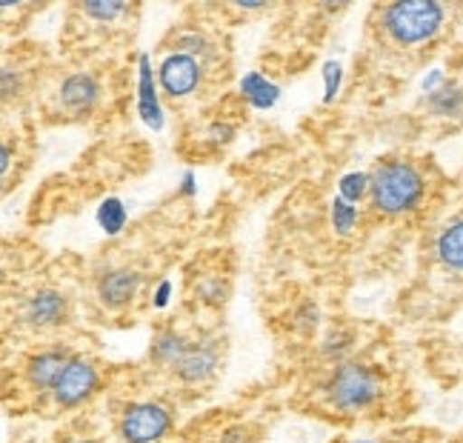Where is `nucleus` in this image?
<instances>
[{
    "mask_svg": "<svg viewBox=\"0 0 463 443\" xmlns=\"http://www.w3.org/2000/svg\"><path fill=\"white\" fill-rule=\"evenodd\" d=\"M287 406L341 432L401 427L420 395L401 341L389 326H329L300 354Z\"/></svg>",
    "mask_w": 463,
    "mask_h": 443,
    "instance_id": "obj_1",
    "label": "nucleus"
},
{
    "mask_svg": "<svg viewBox=\"0 0 463 443\" xmlns=\"http://www.w3.org/2000/svg\"><path fill=\"white\" fill-rule=\"evenodd\" d=\"M186 406L140 363H118L106 392L58 423L46 443H172Z\"/></svg>",
    "mask_w": 463,
    "mask_h": 443,
    "instance_id": "obj_2",
    "label": "nucleus"
},
{
    "mask_svg": "<svg viewBox=\"0 0 463 443\" xmlns=\"http://www.w3.org/2000/svg\"><path fill=\"white\" fill-rule=\"evenodd\" d=\"M86 315V263L66 258L14 275L4 300V352L95 338Z\"/></svg>",
    "mask_w": 463,
    "mask_h": 443,
    "instance_id": "obj_3",
    "label": "nucleus"
},
{
    "mask_svg": "<svg viewBox=\"0 0 463 443\" xmlns=\"http://www.w3.org/2000/svg\"><path fill=\"white\" fill-rule=\"evenodd\" d=\"M452 192L455 181L430 152H389L369 169L364 226H383L401 243L420 240L426 229L452 206Z\"/></svg>",
    "mask_w": 463,
    "mask_h": 443,
    "instance_id": "obj_4",
    "label": "nucleus"
},
{
    "mask_svg": "<svg viewBox=\"0 0 463 443\" xmlns=\"http://www.w3.org/2000/svg\"><path fill=\"white\" fill-rule=\"evenodd\" d=\"M226 361L229 338L223 324L209 317V312L189 306L186 315L166 317L155 326L149 352L140 366L189 410L215 395Z\"/></svg>",
    "mask_w": 463,
    "mask_h": 443,
    "instance_id": "obj_5",
    "label": "nucleus"
},
{
    "mask_svg": "<svg viewBox=\"0 0 463 443\" xmlns=\"http://www.w3.org/2000/svg\"><path fill=\"white\" fill-rule=\"evenodd\" d=\"M463 29V4L447 0H395L366 14V55L395 75H415L449 55Z\"/></svg>",
    "mask_w": 463,
    "mask_h": 443,
    "instance_id": "obj_6",
    "label": "nucleus"
},
{
    "mask_svg": "<svg viewBox=\"0 0 463 443\" xmlns=\"http://www.w3.org/2000/svg\"><path fill=\"white\" fill-rule=\"evenodd\" d=\"M406 324L447 329L463 309V201L452 203L418 240V263L401 292Z\"/></svg>",
    "mask_w": 463,
    "mask_h": 443,
    "instance_id": "obj_7",
    "label": "nucleus"
},
{
    "mask_svg": "<svg viewBox=\"0 0 463 443\" xmlns=\"http://www.w3.org/2000/svg\"><path fill=\"white\" fill-rule=\"evenodd\" d=\"M209 24V21H206ZM201 21H181L160 43L157 86L169 103H194L215 95L229 75V46Z\"/></svg>",
    "mask_w": 463,
    "mask_h": 443,
    "instance_id": "obj_8",
    "label": "nucleus"
},
{
    "mask_svg": "<svg viewBox=\"0 0 463 443\" xmlns=\"http://www.w3.org/2000/svg\"><path fill=\"white\" fill-rule=\"evenodd\" d=\"M98 338L38 344L4 352V410L12 418H38L63 369Z\"/></svg>",
    "mask_w": 463,
    "mask_h": 443,
    "instance_id": "obj_9",
    "label": "nucleus"
},
{
    "mask_svg": "<svg viewBox=\"0 0 463 443\" xmlns=\"http://www.w3.org/2000/svg\"><path fill=\"white\" fill-rule=\"evenodd\" d=\"M106 63L75 61L72 66H49L38 89L41 112L52 123H83L106 109Z\"/></svg>",
    "mask_w": 463,
    "mask_h": 443,
    "instance_id": "obj_10",
    "label": "nucleus"
},
{
    "mask_svg": "<svg viewBox=\"0 0 463 443\" xmlns=\"http://www.w3.org/2000/svg\"><path fill=\"white\" fill-rule=\"evenodd\" d=\"M137 4H72L66 21V43L75 61H109V49L127 43L137 29Z\"/></svg>",
    "mask_w": 463,
    "mask_h": 443,
    "instance_id": "obj_11",
    "label": "nucleus"
},
{
    "mask_svg": "<svg viewBox=\"0 0 463 443\" xmlns=\"http://www.w3.org/2000/svg\"><path fill=\"white\" fill-rule=\"evenodd\" d=\"M412 120L435 140L463 132V43L452 46L447 63L426 78Z\"/></svg>",
    "mask_w": 463,
    "mask_h": 443,
    "instance_id": "obj_12",
    "label": "nucleus"
},
{
    "mask_svg": "<svg viewBox=\"0 0 463 443\" xmlns=\"http://www.w3.org/2000/svg\"><path fill=\"white\" fill-rule=\"evenodd\" d=\"M266 435L269 412L232 403L186 420L172 443H263Z\"/></svg>",
    "mask_w": 463,
    "mask_h": 443,
    "instance_id": "obj_13",
    "label": "nucleus"
},
{
    "mask_svg": "<svg viewBox=\"0 0 463 443\" xmlns=\"http://www.w3.org/2000/svg\"><path fill=\"white\" fill-rule=\"evenodd\" d=\"M420 363L443 392H463V329L426 332L420 344Z\"/></svg>",
    "mask_w": 463,
    "mask_h": 443,
    "instance_id": "obj_14",
    "label": "nucleus"
},
{
    "mask_svg": "<svg viewBox=\"0 0 463 443\" xmlns=\"http://www.w3.org/2000/svg\"><path fill=\"white\" fill-rule=\"evenodd\" d=\"M438 427H423V423H401V427L383 429H354L329 438L326 443H447Z\"/></svg>",
    "mask_w": 463,
    "mask_h": 443,
    "instance_id": "obj_15",
    "label": "nucleus"
},
{
    "mask_svg": "<svg viewBox=\"0 0 463 443\" xmlns=\"http://www.w3.org/2000/svg\"><path fill=\"white\" fill-rule=\"evenodd\" d=\"M137 106L140 115L149 123V127H160L164 123V112H160V100H157V72H152V61L149 55H140V80H137Z\"/></svg>",
    "mask_w": 463,
    "mask_h": 443,
    "instance_id": "obj_16",
    "label": "nucleus"
},
{
    "mask_svg": "<svg viewBox=\"0 0 463 443\" xmlns=\"http://www.w3.org/2000/svg\"><path fill=\"white\" fill-rule=\"evenodd\" d=\"M241 95L258 106V109H266V106H272L275 98H278V86L272 80H266V75L260 72H252V75H246L243 83H241Z\"/></svg>",
    "mask_w": 463,
    "mask_h": 443,
    "instance_id": "obj_17",
    "label": "nucleus"
},
{
    "mask_svg": "<svg viewBox=\"0 0 463 443\" xmlns=\"http://www.w3.org/2000/svg\"><path fill=\"white\" fill-rule=\"evenodd\" d=\"M100 223L109 235H120L123 226H127V209H123L118 201H109L100 206Z\"/></svg>",
    "mask_w": 463,
    "mask_h": 443,
    "instance_id": "obj_18",
    "label": "nucleus"
},
{
    "mask_svg": "<svg viewBox=\"0 0 463 443\" xmlns=\"http://www.w3.org/2000/svg\"><path fill=\"white\" fill-rule=\"evenodd\" d=\"M447 443H463V429H460V432H455V435H449V438H447Z\"/></svg>",
    "mask_w": 463,
    "mask_h": 443,
    "instance_id": "obj_19",
    "label": "nucleus"
}]
</instances>
